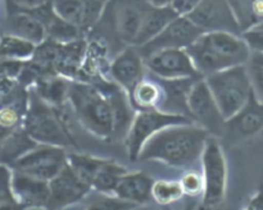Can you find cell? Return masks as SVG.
Segmentation results:
<instances>
[{
	"instance_id": "cell-1",
	"label": "cell",
	"mask_w": 263,
	"mask_h": 210,
	"mask_svg": "<svg viewBox=\"0 0 263 210\" xmlns=\"http://www.w3.org/2000/svg\"><path fill=\"white\" fill-rule=\"evenodd\" d=\"M68 101L82 127L105 141L125 138L134 119L128 94L113 81H69Z\"/></svg>"
},
{
	"instance_id": "cell-2",
	"label": "cell",
	"mask_w": 263,
	"mask_h": 210,
	"mask_svg": "<svg viewBox=\"0 0 263 210\" xmlns=\"http://www.w3.org/2000/svg\"><path fill=\"white\" fill-rule=\"evenodd\" d=\"M210 132L198 123L172 124L146 141L138 160H157L172 166H189L202 158Z\"/></svg>"
},
{
	"instance_id": "cell-3",
	"label": "cell",
	"mask_w": 263,
	"mask_h": 210,
	"mask_svg": "<svg viewBox=\"0 0 263 210\" xmlns=\"http://www.w3.org/2000/svg\"><path fill=\"white\" fill-rule=\"evenodd\" d=\"M195 68L203 77L248 61L251 48L241 35L228 31L203 32L186 48Z\"/></svg>"
},
{
	"instance_id": "cell-4",
	"label": "cell",
	"mask_w": 263,
	"mask_h": 210,
	"mask_svg": "<svg viewBox=\"0 0 263 210\" xmlns=\"http://www.w3.org/2000/svg\"><path fill=\"white\" fill-rule=\"evenodd\" d=\"M151 8L152 5L146 0H109L98 19V22L103 23L104 36L95 40L102 41L105 46L109 41L122 48L134 45L141 23Z\"/></svg>"
},
{
	"instance_id": "cell-5",
	"label": "cell",
	"mask_w": 263,
	"mask_h": 210,
	"mask_svg": "<svg viewBox=\"0 0 263 210\" xmlns=\"http://www.w3.org/2000/svg\"><path fill=\"white\" fill-rule=\"evenodd\" d=\"M22 127L37 143L62 148L74 145L58 108L41 99L32 87H28V104Z\"/></svg>"
},
{
	"instance_id": "cell-6",
	"label": "cell",
	"mask_w": 263,
	"mask_h": 210,
	"mask_svg": "<svg viewBox=\"0 0 263 210\" xmlns=\"http://www.w3.org/2000/svg\"><path fill=\"white\" fill-rule=\"evenodd\" d=\"M204 79L225 119L236 114L253 92L246 64L215 72L205 76Z\"/></svg>"
},
{
	"instance_id": "cell-7",
	"label": "cell",
	"mask_w": 263,
	"mask_h": 210,
	"mask_svg": "<svg viewBox=\"0 0 263 210\" xmlns=\"http://www.w3.org/2000/svg\"><path fill=\"white\" fill-rule=\"evenodd\" d=\"M180 123L195 122L187 115L174 114V113L162 112L158 109L138 110L134 115V119L125 137L126 148H127V153L131 160H138L143 146L157 132L168 125L180 124Z\"/></svg>"
},
{
	"instance_id": "cell-8",
	"label": "cell",
	"mask_w": 263,
	"mask_h": 210,
	"mask_svg": "<svg viewBox=\"0 0 263 210\" xmlns=\"http://www.w3.org/2000/svg\"><path fill=\"white\" fill-rule=\"evenodd\" d=\"M200 160L204 178L203 201L207 206H215L222 202L228 183V166L218 137H208Z\"/></svg>"
},
{
	"instance_id": "cell-9",
	"label": "cell",
	"mask_w": 263,
	"mask_h": 210,
	"mask_svg": "<svg viewBox=\"0 0 263 210\" xmlns=\"http://www.w3.org/2000/svg\"><path fill=\"white\" fill-rule=\"evenodd\" d=\"M67 151L62 146L39 143L10 164L13 171L35 178L50 181L67 164Z\"/></svg>"
},
{
	"instance_id": "cell-10",
	"label": "cell",
	"mask_w": 263,
	"mask_h": 210,
	"mask_svg": "<svg viewBox=\"0 0 263 210\" xmlns=\"http://www.w3.org/2000/svg\"><path fill=\"white\" fill-rule=\"evenodd\" d=\"M187 109L192 119L207 130L211 136H222L226 119L203 77L197 79L190 87L187 94Z\"/></svg>"
},
{
	"instance_id": "cell-11",
	"label": "cell",
	"mask_w": 263,
	"mask_h": 210,
	"mask_svg": "<svg viewBox=\"0 0 263 210\" xmlns=\"http://www.w3.org/2000/svg\"><path fill=\"white\" fill-rule=\"evenodd\" d=\"M146 71L163 79L202 78L186 49H163L144 59Z\"/></svg>"
},
{
	"instance_id": "cell-12",
	"label": "cell",
	"mask_w": 263,
	"mask_h": 210,
	"mask_svg": "<svg viewBox=\"0 0 263 210\" xmlns=\"http://www.w3.org/2000/svg\"><path fill=\"white\" fill-rule=\"evenodd\" d=\"M203 32L204 31L200 30L189 17L177 15L158 36L139 46L138 50L145 59L151 54L163 49H186L197 41Z\"/></svg>"
},
{
	"instance_id": "cell-13",
	"label": "cell",
	"mask_w": 263,
	"mask_h": 210,
	"mask_svg": "<svg viewBox=\"0 0 263 210\" xmlns=\"http://www.w3.org/2000/svg\"><path fill=\"white\" fill-rule=\"evenodd\" d=\"M263 130V102L252 92L247 104L236 114L225 120L221 136L226 143H235L253 137Z\"/></svg>"
},
{
	"instance_id": "cell-14",
	"label": "cell",
	"mask_w": 263,
	"mask_h": 210,
	"mask_svg": "<svg viewBox=\"0 0 263 210\" xmlns=\"http://www.w3.org/2000/svg\"><path fill=\"white\" fill-rule=\"evenodd\" d=\"M186 17L204 32L228 31L241 35V30L229 0H202Z\"/></svg>"
},
{
	"instance_id": "cell-15",
	"label": "cell",
	"mask_w": 263,
	"mask_h": 210,
	"mask_svg": "<svg viewBox=\"0 0 263 210\" xmlns=\"http://www.w3.org/2000/svg\"><path fill=\"white\" fill-rule=\"evenodd\" d=\"M49 188L50 194L46 205L48 209H62L80 202L92 190L90 184L77 176L68 163L49 181Z\"/></svg>"
},
{
	"instance_id": "cell-16",
	"label": "cell",
	"mask_w": 263,
	"mask_h": 210,
	"mask_svg": "<svg viewBox=\"0 0 263 210\" xmlns=\"http://www.w3.org/2000/svg\"><path fill=\"white\" fill-rule=\"evenodd\" d=\"M145 61L138 48L134 45L126 46L113 58L108 72L113 82L120 85L126 92H130L133 87L145 76Z\"/></svg>"
},
{
	"instance_id": "cell-17",
	"label": "cell",
	"mask_w": 263,
	"mask_h": 210,
	"mask_svg": "<svg viewBox=\"0 0 263 210\" xmlns=\"http://www.w3.org/2000/svg\"><path fill=\"white\" fill-rule=\"evenodd\" d=\"M7 13L0 25V33H9L31 41L35 45L48 38L44 23L30 10L5 8Z\"/></svg>"
},
{
	"instance_id": "cell-18",
	"label": "cell",
	"mask_w": 263,
	"mask_h": 210,
	"mask_svg": "<svg viewBox=\"0 0 263 210\" xmlns=\"http://www.w3.org/2000/svg\"><path fill=\"white\" fill-rule=\"evenodd\" d=\"M54 10L84 32L91 30L102 15L105 3L102 0H50Z\"/></svg>"
},
{
	"instance_id": "cell-19",
	"label": "cell",
	"mask_w": 263,
	"mask_h": 210,
	"mask_svg": "<svg viewBox=\"0 0 263 210\" xmlns=\"http://www.w3.org/2000/svg\"><path fill=\"white\" fill-rule=\"evenodd\" d=\"M13 194L21 207H46L49 200V182L13 171Z\"/></svg>"
},
{
	"instance_id": "cell-20",
	"label": "cell",
	"mask_w": 263,
	"mask_h": 210,
	"mask_svg": "<svg viewBox=\"0 0 263 210\" xmlns=\"http://www.w3.org/2000/svg\"><path fill=\"white\" fill-rule=\"evenodd\" d=\"M128 97L136 110L161 109L164 100L163 82L159 77L151 73V77L144 76L128 92Z\"/></svg>"
},
{
	"instance_id": "cell-21",
	"label": "cell",
	"mask_w": 263,
	"mask_h": 210,
	"mask_svg": "<svg viewBox=\"0 0 263 210\" xmlns=\"http://www.w3.org/2000/svg\"><path fill=\"white\" fill-rule=\"evenodd\" d=\"M154 181L143 172H127L118 182L115 195L133 204H145L152 200Z\"/></svg>"
},
{
	"instance_id": "cell-22",
	"label": "cell",
	"mask_w": 263,
	"mask_h": 210,
	"mask_svg": "<svg viewBox=\"0 0 263 210\" xmlns=\"http://www.w3.org/2000/svg\"><path fill=\"white\" fill-rule=\"evenodd\" d=\"M177 15L179 14L175 12L171 5H168V7H152L149 12L146 13L143 23H141L138 36L134 41V46L139 48V46L153 40Z\"/></svg>"
},
{
	"instance_id": "cell-23",
	"label": "cell",
	"mask_w": 263,
	"mask_h": 210,
	"mask_svg": "<svg viewBox=\"0 0 263 210\" xmlns=\"http://www.w3.org/2000/svg\"><path fill=\"white\" fill-rule=\"evenodd\" d=\"M31 87L40 95L41 99L57 108L61 107L64 100H68L69 81L63 76L45 73L39 77L37 81Z\"/></svg>"
},
{
	"instance_id": "cell-24",
	"label": "cell",
	"mask_w": 263,
	"mask_h": 210,
	"mask_svg": "<svg viewBox=\"0 0 263 210\" xmlns=\"http://www.w3.org/2000/svg\"><path fill=\"white\" fill-rule=\"evenodd\" d=\"M37 145L39 143L27 135L23 127L17 128L0 143V163L10 165L13 161Z\"/></svg>"
},
{
	"instance_id": "cell-25",
	"label": "cell",
	"mask_w": 263,
	"mask_h": 210,
	"mask_svg": "<svg viewBox=\"0 0 263 210\" xmlns=\"http://www.w3.org/2000/svg\"><path fill=\"white\" fill-rule=\"evenodd\" d=\"M241 33L263 20V0H229Z\"/></svg>"
},
{
	"instance_id": "cell-26",
	"label": "cell",
	"mask_w": 263,
	"mask_h": 210,
	"mask_svg": "<svg viewBox=\"0 0 263 210\" xmlns=\"http://www.w3.org/2000/svg\"><path fill=\"white\" fill-rule=\"evenodd\" d=\"M127 172L128 171L125 166L120 165L118 163L109 160V159H105L103 165L100 166L98 173L95 174L91 188L100 192V194L115 195V190L117 187L118 182Z\"/></svg>"
},
{
	"instance_id": "cell-27",
	"label": "cell",
	"mask_w": 263,
	"mask_h": 210,
	"mask_svg": "<svg viewBox=\"0 0 263 210\" xmlns=\"http://www.w3.org/2000/svg\"><path fill=\"white\" fill-rule=\"evenodd\" d=\"M35 49L36 45L31 41L9 33H0V59L30 60Z\"/></svg>"
},
{
	"instance_id": "cell-28",
	"label": "cell",
	"mask_w": 263,
	"mask_h": 210,
	"mask_svg": "<svg viewBox=\"0 0 263 210\" xmlns=\"http://www.w3.org/2000/svg\"><path fill=\"white\" fill-rule=\"evenodd\" d=\"M105 159L95 158V156L86 155V154L68 153L67 154V163L71 165V168L76 172L77 176L91 186L94 181L95 174L103 165Z\"/></svg>"
},
{
	"instance_id": "cell-29",
	"label": "cell",
	"mask_w": 263,
	"mask_h": 210,
	"mask_svg": "<svg viewBox=\"0 0 263 210\" xmlns=\"http://www.w3.org/2000/svg\"><path fill=\"white\" fill-rule=\"evenodd\" d=\"M184 196V191L180 181H167V179H159L154 181L153 188H152V200L159 205H170L176 202Z\"/></svg>"
},
{
	"instance_id": "cell-30",
	"label": "cell",
	"mask_w": 263,
	"mask_h": 210,
	"mask_svg": "<svg viewBox=\"0 0 263 210\" xmlns=\"http://www.w3.org/2000/svg\"><path fill=\"white\" fill-rule=\"evenodd\" d=\"M249 81L252 85V91L257 100L263 102V53L252 50L248 61L246 63Z\"/></svg>"
},
{
	"instance_id": "cell-31",
	"label": "cell",
	"mask_w": 263,
	"mask_h": 210,
	"mask_svg": "<svg viewBox=\"0 0 263 210\" xmlns=\"http://www.w3.org/2000/svg\"><path fill=\"white\" fill-rule=\"evenodd\" d=\"M13 169L8 164L0 163V209L21 207L13 194Z\"/></svg>"
},
{
	"instance_id": "cell-32",
	"label": "cell",
	"mask_w": 263,
	"mask_h": 210,
	"mask_svg": "<svg viewBox=\"0 0 263 210\" xmlns=\"http://www.w3.org/2000/svg\"><path fill=\"white\" fill-rule=\"evenodd\" d=\"M180 183H181L184 195L190 197L200 196L204 192V178L202 174L195 171L186 172L180 179Z\"/></svg>"
},
{
	"instance_id": "cell-33",
	"label": "cell",
	"mask_w": 263,
	"mask_h": 210,
	"mask_svg": "<svg viewBox=\"0 0 263 210\" xmlns=\"http://www.w3.org/2000/svg\"><path fill=\"white\" fill-rule=\"evenodd\" d=\"M136 205L133 202H128L126 200L120 199L118 196L112 197L110 195L102 194V197H95L90 204V209H128V207H135Z\"/></svg>"
},
{
	"instance_id": "cell-34",
	"label": "cell",
	"mask_w": 263,
	"mask_h": 210,
	"mask_svg": "<svg viewBox=\"0 0 263 210\" xmlns=\"http://www.w3.org/2000/svg\"><path fill=\"white\" fill-rule=\"evenodd\" d=\"M244 40L248 43L251 50L262 51L263 53V32L262 31L256 30V28H251V30L246 31L241 33Z\"/></svg>"
},
{
	"instance_id": "cell-35",
	"label": "cell",
	"mask_w": 263,
	"mask_h": 210,
	"mask_svg": "<svg viewBox=\"0 0 263 210\" xmlns=\"http://www.w3.org/2000/svg\"><path fill=\"white\" fill-rule=\"evenodd\" d=\"M49 0H4L5 8H14V9L32 10L43 7Z\"/></svg>"
},
{
	"instance_id": "cell-36",
	"label": "cell",
	"mask_w": 263,
	"mask_h": 210,
	"mask_svg": "<svg viewBox=\"0 0 263 210\" xmlns=\"http://www.w3.org/2000/svg\"><path fill=\"white\" fill-rule=\"evenodd\" d=\"M202 0H174L171 7L179 15H189Z\"/></svg>"
},
{
	"instance_id": "cell-37",
	"label": "cell",
	"mask_w": 263,
	"mask_h": 210,
	"mask_svg": "<svg viewBox=\"0 0 263 210\" xmlns=\"http://www.w3.org/2000/svg\"><path fill=\"white\" fill-rule=\"evenodd\" d=\"M247 209L252 210H263V184L258 188V191L256 192L253 197L249 201Z\"/></svg>"
},
{
	"instance_id": "cell-38",
	"label": "cell",
	"mask_w": 263,
	"mask_h": 210,
	"mask_svg": "<svg viewBox=\"0 0 263 210\" xmlns=\"http://www.w3.org/2000/svg\"><path fill=\"white\" fill-rule=\"evenodd\" d=\"M152 7H168L174 0H146Z\"/></svg>"
},
{
	"instance_id": "cell-39",
	"label": "cell",
	"mask_w": 263,
	"mask_h": 210,
	"mask_svg": "<svg viewBox=\"0 0 263 210\" xmlns=\"http://www.w3.org/2000/svg\"><path fill=\"white\" fill-rule=\"evenodd\" d=\"M253 28H256V30H258V31H262V32H263V20L261 23H259V25H257L256 27H253Z\"/></svg>"
}]
</instances>
